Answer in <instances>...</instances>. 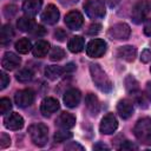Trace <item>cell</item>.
<instances>
[{
    "instance_id": "cell-1",
    "label": "cell",
    "mask_w": 151,
    "mask_h": 151,
    "mask_svg": "<svg viewBox=\"0 0 151 151\" xmlns=\"http://www.w3.org/2000/svg\"><path fill=\"white\" fill-rule=\"evenodd\" d=\"M90 72H91V77H92V80H93L94 85L101 92H105V93L111 92V90H112V81L110 80L107 74L104 72V70L100 67V65L91 64L90 65Z\"/></svg>"
},
{
    "instance_id": "cell-2",
    "label": "cell",
    "mask_w": 151,
    "mask_h": 151,
    "mask_svg": "<svg viewBox=\"0 0 151 151\" xmlns=\"http://www.w3.org/2000/svg\"><path fill=\"white\" fill-rule=\"evenodd\" d=\"M133 133L142 144L151 145V118L139 119L133 127Z\"/></svg>"
},
{
    "instance_id": "cell-3",
    "label": "cell",
    "mask_w": 151,
    "mask_h": 151,
    "mask_svg": "<svg viewBox=\"0 0 151 151\" xmlns=\"http://www.w3.org/2000/svg\"><path fill=\"white\" fill-rule=\"evenodd\" d=\"M31 140L37 146H45L48 140V127L44 123H35L28 127Z\"/></svg>"
},
{
    "instance_id": "cell-4",
    "label": "cell",
    "mask_w": 151,
    "mask_h": 151,
    "mask_svg": "<svg viewBox=\"0 0 151 151\" xmlns=\"http://www.w3.org/2000/svg\"><path fill=\"white\" fill-rule=\"evenodd\" d=\"M84 11L91 19H103L106 14L105 5L103 0H86L84 4Z\"/></svg>"
},
{
    "instance_id": "cell-5",
    "label": "cell",
    "mask_w": 151,
    "mask_h": 151,
    "mask_svg": "<svg viewBox=\"0 0 151 151\" xmlns=\"http://www.w3.org/2000/svg\"><path fill=\"white\" fill-rule=\"evenodd\" d=\"M131 34V28L125 22H118L111 26L107 31V37L113 40H126Z\"/></svg>"
},
{
    "instance_id": "cell-6",
    "label": "cell",
    "mask_w": 151,
    "mask_h": 151,
    "mask_svg": "<svg viewBox=\"0 0 151 151\" xmlns=\"http://www.w3.org/2000/svg\"><path fill=\"white\" fill-rule=\"evenodd\" d=\"M149 12H150V4L145 0L138 1L132 8L131 19L134 24H142L146 19V15Z\"/></svg>"
},
{
    "instance_id": "cell-7",
    "label": "cell",
    "mask_w": 151,
    "mask_h": 151,
    "mask_svg": "<svg viewBox=\"0 0 151 151\" xmlns=\"http://www.w3.org/2000/svg\"><path fill=\"white\" fill-rule=\"evenodd\" d=\"M34 98H35V93L31 88L20 90L14 94V101H15L17 106H19V107L31 106L34 101Z\"/></svg>"
},
{
    "instance_id": "cell-8",
    "label": "cell",
    "mask_w": 151,
    "mask_h": 151,
    "mask_svg": "<svg viewBox=\"0 0 151 151\" xmlns=\"http://www.w3.org/2000/svg\"><path fill=\"white\" fill-rule=\"evenodd\" d=\"M107 45L101 39H93L86 46V53L91 58H99L105 54Z\"/></svg>"
},
{
    "instance_id": "cell-9",
    "label": "cell",
    "mask_w": 151,
    "mask_h": 151,
    "mask_svg": "<svg viewBox=\"0 0 151 151\" xmlns=\"http://www.w3.org/2000/svg\"><path fill=\"white\" fill-rule=\"evenodd\" d=\"M118 127V120L113 113H107L103 117L100 125H99V131L103 134H111L113 133Z\"/></svg>"
},
{
    "instance_id": "cell-10",
    "label": "cell",
    "mask_w": 151,
    "mask_h": 151,
    "mask_svg": "<svg viewBox=\"0 0 151 151\" xmlns=\"http://www.w3.org/2000/svg\"><path fill=\"white\" fill-rule=\"evenodd\" d=\"M65 24L72 31L80 29L84 24V17L78 11H71L65 15Z\"/></svg>"
},
{
    "instance_id": "cell-11",
    "label": "cell",
    "mask_w": 151,
    "mask_h": 151,
    "mask_svg": "<svg viewBox=\"0 0 151 151\" xmlns=\"http://www.w3.org/2000/svg\"><path fill=\"white\" fill-rule=\"evenodd\" d=\"M60 105L59 101L53 98V97H46L42 99L41 104H40V112L44 117H50L52 116L54 112H57L59 110Z\"/></svg>"
},
{
    "instance_id": "cell-12",
    "label": "cell",
    "mask_w": 151,
    "mask_h": 151,
    "mask_svg": "<svg viewBox=\"0 0 151 151\" xmlns=\"http://www.w3.org/2000/svg\"><path fill=\"white\" fill-rule=\"evenodd\" d=\"M24 123H25L24 118L19 113H17V112H12V113L7 114L4 118V125L8 130H12V131H17V130L22 129Z\"/></svg>"
},
{
    "instance_id": "cell-13",
    "label": "cell",
    "mask_w": 151,
    "mask_h": 151,
    "mask_svg": "<svg viewBox=\"0 0 151 151\" xmlns=\"http://www.w3.org/2000/svg\"><path fill=\"white\" fill-rule=\"evenodd\" d=\"M60 17L59 9L54 6V5H47V7L44 9V12L41 13V20L42 22L47 24V25H54L58 22Z\"/></svg>"
},
{
    "instance_id": "cell-14",
    "label": "cell",
    "mask_w": 151,
    "mask_h": 151,
    "mask_svg": "<svg viewBox=\"0 0 151 151\" xmlns=\"http://www.w3.org/2000/svg\"><path fill=\"white\" fill-rule=\"evenodd\" d=\"M80 99H81V93L78 88H74V87L67 90L64 93V97H63V100H64L65 105L70 109L77 107L80 103Z\"/></svg>"
},
{
    "instance_id": "cell-15",
    "label": "cell",
    "mask_w": 151,
    "mask_h": 151,
    "mask_svg": "<svg viewBox=\"0 0 151 151\" xmlns=\"http://www.w3.org/2000/svg\"><path fill=\"white\" fill-rule=\"evenodd\" d=\"M21 64V59L18 54L13 53V52H6L2 57V60H1V65L5 70L7 71H13L15 70L17 67H19Z\"/></svg>"
},
{
    "instance_id": "cell-16",
    "label": "cell",
    "mask_w": 151,
    "mask_h": 151,
    "mask_svg": "<svg viewBox=\"0 0 151 151\" xmlns=\"http://www.w3.org/2000/svg\"><path fill=\"white\" fill-rule=\"evenodd\" d=\"M117 57L122 60H125V61H133L137 57V50L136 47L131 46V45H126V46H122L117 50Z\"/></svg>"
},
{
    "instance_id": "cell-17",
    "label": "cell",
    "mask_w": 151,
    "mask_h": 151,
    "mask_svg": "<svg viewBox=\"0 0 151 151\" xmlns=\"http://www.w3.org/2000/svg\"><path fill=\"white\" fill-rule=\"evenodd\" d=\"M117 112L123 119H127L133 113V104L129 99H122L117 104Z\"/></svg>"
},
{
    "instance_id": "cell-18",
    "label": "cell",
    "mask_w": 151,
    "mask_h": 151,
    "mask_svg": "<svg viewBox=\"0 0 151 151\" xmlns=\"http://www.w3.org/2000/svg\"><path fill=\"white\" fill-rule=\"evenodd\" d=\"M55 125L60 129H71L76 125V117L70 112H63L55 120Z\"/></svg>"
},
{
    "instance_id": "cell-19",
    "label": "cell",
    "mask_w": 151,
    "mask_h": 151,
    "mask_svg": "<svg viewBox=\"0 0 151 151\" xmlns=\"http://www.w3.org/2000/svg\"><path fill=\"white\" fill-rule=\"evenodd\" d=\"M42 0H25L22 2V11L26 15L34 17L41 9Z\"/></svg>"
},
{
    "instance_id": "cell-20",
    "label": "cell",
    "mask_w": 151,
    "mask_h": 151,
    "mask_svg": "<svg viewBox=\"0 0 151 151\" xmlns=\"http://www.w3.org/2000/svg\"><path fill=\"white\" fill-rule=\"evenodd\" d=\"M85 105H86V109L88 110V112L92 116H97L99 113V111H100L99 99L93 93H87L86 94V97H85Z\"/></svg>"
},
{
    "instance_id": "cell-21",
    "label": "cell",
    "mask_w": 151,
    "mask_h": 151,
    "mask_svg": "<svg viewBox=\"0 0 151 151\" xmlns=\"http://www.w3.org/2000/svg\"><path fill=\"white\" fill-rule=\"evenodd\" d=\"M50 51V42L46 41V40H39L34 44L33 48H32V52H33V55L37 57V58H44Z\"/></svg>"
},
{
    "instance_id": "cell-22",
    "label": "cell",
    "mask_w": 151,
    "mask_h": 151,
    "mask_svg": "<svg viewBox=\"0 0 151 151\" xmlns=\"http://www.w3.org/2000/svg\"><path fill=\"white\" fill-rule=\"evenodd\" d=\"M34 26H35L34 19H32V17H29V15H24V17L19 18L17 21V27L21 32H31Z\"/></svg>"
},
{
    "instance_id": "cell-23",
    "label": "cell",
    "mask_w": 151,
    "mask_h": 151,
    "mask_svg": "<svg viewBox=\"0 0 151 151\" xmlns=\"http://www.w3.org/2000/svg\"><path fill=\"white\" fill-rule=\"evenodd\" d=\"M67 47H68V50H70L71 52H73V53H79V52H81V51L84 50V47H85V40H84V38L80 37V35H74V37H72V38L70 39V41H68V44H67Z\"/></svg>"
},
{
    "instance_id": "cell-24",
    "label": "cell",
    "mask_w": 151,
    "mask_h": 151,
    "mask_svg": "<svg viewBox=\"0 0 151 151\" xmlns=\"http://www.w3.org/2000/svg\"><path fill=\"white\" fill-rule=\"evenodd\" d=\"M14 37V31L12 28L11 25H4L1 28V33H0V44L2 46H6L11 42L12 38Z\"/></svg>"
},
{
    "instance_id": "cell-25",
    "label": "cell",
    "mask_w": 151,
    "mask_h": 151,
    "mask_svg": "<svg viewBox=\"0 0 151 151\" xmlns=\"http://www.w3.org/2000/svg\"><path fill=\"white\" fill-rule=\"evenodd\" d=\"M64 73H65L64 67L58 66V65H51V66H47L45 68V76L50 80H55L59 77H61Z\"/></svg>"
},
{
    "instance_id": "cell-26",
    "label": "cell",
    "mask_w": 151,
    "mask_h": 151,
    "mask_svg": "<svg viewBox=\"0 0 151 151\" xmlns=\"http://www.w3.org/2000/svg\"><path fill=\"white\" fill-rule=\"evenodd\" d=\"M125 88H126L127 93H130L132 96H137L138 93H140L139 92V84L136 80V78L132 76H127L125 78Z\"/></svg>"
},
{
    "instance_id": "cell-27",
    "label": "cell",
    "mask_w": 151,
    "mask_h": 151,
    "mask_svg": "<svg viewBox=\"0 0 151 151\" xmlns=\"http://www.w3.org/2000/svg\"><path fill=\"white\" fill-rule=\"evenodd\" d=\"M14 47H15V50H17L19 53H21V54H26V53H28V52L33 48L31 41H29L27 38H21V39H19V40L15 42Z\"/></svg>"
},
{
    "instance_id": "cell-28",
    "label": "cell",
    "mask_w": 151,
    "mask_h": 151,
    "mask_svg": "<svg viewBox=\"0 0 151 151\" xmlns=\"http://www.w3.org/2000/svg\"><path fill=\"white\" fill-rule=\"evenodd\" d=\"M15 78H17V80L20 81V83H28V81H31L32 78H33V72H32V70H29V68H22V70H20V71L15 74Z\"/></svg>"
},
{
    "instance_id": "cell-29",
    "label": "cell",
    "mask_w": 151,
    "mask_h": 151,
    "mask_svg": "<svg viewBox=\"0 0 151 151\" xmlns=\"http://www.w3.org/2000/svg\"><path fill=\"white\" fill-rule=\"evenodd\" d=\"M72 132H70V131H67L66 129H61V130H59V131H57L55 133H54V142H58V143H61V142H65V140H67V139H70V138H72Z\"/></svg>"
},
{
    "instance_id": "cell-30",
    "label": "cell",
    "mask_w": 151,
    "mask_h": 151,
    "mask_svg": "<svg viewBox=\"0 0 151 151\" xmlns=\"http://www.w3.org/2000/svg\"><path fill=\"white\" fill-rule=\"evenodd\" d=\"M64 57H65V51L63 48H60V47H57L55 46L50 52V59L52 61H59V60L64 59Z\"/></svg>"
},
{
    "instance_id": "cell-31",
    "label": "cell",
    "mask_w": 151,
    "mask_h": 151,
    "mask_svg": "<svg viewBox=\"0 0 151 151\" xmlns=\"http://www.w3.org/2000/svg\"><path fill=\"white\" fill-rule=\"evenodd\" d=\"M12 109V103L8 98H1L0 99V113L1 114H6L7 112H9Z\"/></svg>"
},
{
    "instance_id": "cell-32",
    "label": "cell",
    "mask_w": 151,
    "mask_h": 151,
    "mask_svg": "<svg viewBox=\"0 0 151 151\" xmlns=\"http://www.w3.org/2000/svg\"><path fill=\"white\" fill-rule=\"evenodd\" d=\"M31 34L33 35V37H42V35H45L46 34V29L41 26V25H35L33 28H32V31H31Z\"/></svg>"
},
{
    "instance_id": "cell-33",
    "label": "cell",
    "mask_w": 151,
    "mask_h": 151,
    "mask_svg": "<svg viewBox=\"0 0 151 151\" xmlns=\"http://www.w3.org/2000/svg\"><path fill=\"white\" fill-rule=\"evenodd\" d=\"M11 145V138L7 133L2 132L1 137H0V149H6Z\"/></svg>"
},
{
    "instance_id": "cell-34",
    "label": "cell",
    "mask_w": 151,
    "mask_h": 151,
    "mask_svg": "<svg viewBox=\"0 0 151 151\" xmlns=\"http://www.w3.org/2000/svg\"><path fill=\"white\" fill-rule=\"evenodd\" d=\"M100 28H101V25L100 24H91L88 26V28L86 29V33L88 35H94V34H98L100 32Z\"/></svg>"
},
{
    "instance_id": "cell-35",
    "label": "cell",
    "mask_w": 151,
    "mask_h": 151,
    "mask_svg": "<svg viewBox=\"0 0 151 151\" xmlns=\"http://www.w3.org/2000/svg\"><path fill=\"white\" fill-rule=\"evenodd\" d=\"M15 13H17V6H14V5H7V6H5V8H4L5 17L12 18Z\"/></svg>"
},
{
    "instance_id": "cell-36",
    "label": "cell",
    "mask_w": 151,
    "mask_h": 151,
    "mask_svg": "<svg viewBox=\"0 0 151 151\" xmlns=\"http://www.w3.org/2000/svg\"><path fill=\"white\" fill-rule=\"evenodd\" d=\"M8 84H9V77L4 71H1L0 72V90L6 88V86Z\"/></svg>"
},
{
    "instance_id": "cell-37",
    "label": "cell",
    "mask_w": 151,
    "mask_h": 151,
    "mask_svg": "<svg viewBox=\"0 0 151 151\" xmlns=\"http://www.w3.org/2000/svg\"><path fill=\"white\" fill-rule=\"evenodd\" d=\"M120 150H138V146L136 144H133L132 142L130 140H125L120 146H119Z\"/></svg>"
},
{
    "instance_id": "cell-38",
    "label": "cell",
    "mask_w": 151,
    "mask_h": 151,
    "mask_svg": "<svg viewBox=\"0 0 151 151\" xmlns=\"http://www.w3.org/2000/svg\"><path fill=\"white\" fill-rule=\"evenodd\" d=\"M140 60H142V63H144V64L150 63V61H151V50H147V48L144 50V51L142 52Z\"/></svg>"
},
{
    "instance_id": "cell-39",
    "label": "cell",
    "mask_w": 151,
    "mask_h": 151,
    "mask_svg": "<svg viewBox=\"0 0 151 151\" xmlns=\"http://www.w3.org/2000/svg\"><path fill=\"white\" fill-rule=\"evenodd\" d=\"M65 150H79V151H83L84 147L80 144L76 143V142H70L68 144L65 145Z\"/></svg>"
},
{
    "instance_id": "cell-40",
    "label": "cell",
    "mask_w": 151,
    "mask_h": 151,
    "mask_svg": "<svg viewBox=\"0 0 151 151\" xmlns=\"http://www.w3.org/2000/svg\"><path fill=\"white\" fill-rule=\"evenodd\" d=\"M54 38H55L57 40H59V41H64V40L66 39V33H65V31L61 29V28H57V31L54 32Z\"/></svg>"
},
{
    "instance_id": "cell-41",
    "label": "cell",
    "mask_w": 151,
    "mask_h": 151,
    "mask_svg": "<svg viewBox=\"0 0 151 151\" xmlns=\"http://www.w3.org/2000/svg\"><path fill=\"white\" fill-rule=\"evenodd\" d=\"M144 33L147 35V37H151V18L147 19L144 24Z\"/></svg>"
},
{
    "instance_id": "cell-42",
    "label": "cell",
    "mask_w": 151,
    "mask_h": 151,
    "mask_svg": "<svg viewBox=\"0 0 151 151\" xmlns=\"http://www.w3.org/2000/svg\"><path fill=\"white\" fill-rule=\"evenodd\" d=\"M76 68H77V67H76V64L68 63L67 65L64 66V72H65V73H71V72H73Z\"/></svg>"
},
{
    "instance_id": "cell-43",
    "label": "cell",
    "mask_w": 151,
    "mask_h": 151,
    "mask_svg": "<svg viewBox=\"0 0 151 151\" xmlns=\"http://www.w3.org/2000/svg\"><path fill=\"white\" fill-rule=\"evenodd\" d=\"M145 94L147 97V99L151 101V81L146 83V87H145Z\"/></svg>"
},
{
    "instance_id": "cell-44",
    "label": "cell",
    "mask_w": 151,
    "mask_h": 151,
    "mask_svg": "<svg viewBox=\"0 0 151 151\" xmlns=\"http://www.w3.org/2000/svg\"><path fill=\"white\" fill-rule=\"evenodd\" d=\"M93 149H94V150H109L110 147H109L107 145L103 144V143H97V144L93 145Z\"/></svg>"
},
{
    "instance_id": "cell-45",
    "label": "cell",
    "mask_w": 151,
    "mask_h": 151,
    "mask_svg": "<svg viewBox=\"0 0 151 151\" xmlns=\"http://www.w3.org/2000/svg\"><path fill=\"white\" fill-rule=\"evenodd\" d=\"M105 2L107 4V6H109V7L113 8V7H116V6L120 2V0H105Z\"/></svg>"
},
{
    "instance_id": "cell-46",
    "label": "cell",
    "mask_w": 151,
    "mask_h": 151,
    "mask_svg": "<svg viewBox=\"0 0 151 151\" xmlns=\"http://www.w3.org/2000/svg\"><path fill=\"white\" fill-rule=\"evenodd\" d=\"M150 72H151V67H150Z\"/></svg>"
}]
</instances>
